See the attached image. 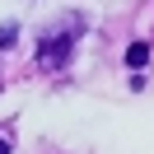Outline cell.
Here are the masks:
<instances>
[{
    "label": "cell",
    "instance_id": "1",
    "mask_svg": "<svg viewBox=\"0 0 154 154\" xmlns=\"http://www.w3.org/2000/svg\"><path fill=\"white\" fill-rule=\"evenodd\" d=\"M75 38H79V28H75V23H70V28H61V33H51V38H42V47H38V66H42V70L66 66V61H70V51H75Z\"/></svg>",
    "mask_w": 154,
    "mask_h": 154
},
{
    "label": "cell",
    "instance_id": "2",
    "mask_svg": "<svg viewBox=\"0 0 154 154\" xmlns=\"http://www.w3.org/2000/svg\"><path fill=\"white\" fill-rule=\"evenodd\" d=\"M126 61H131L135 70H140L145 61H149V42H131V51H126Z\"/></svg>",
    "mask_w": 154,
    "mask_h": 154
},
{
    "label": "cell",
    "instance_id": "3",
    "mask_svg": "<svg viewBox=\"0 0 154 154\" xmlns=\"http://www.w3.org/2000/svg\"><path fill=\"white\" fill-rule=\"evenodd\" d=\"M10 42H14V28H0V51L10 47Z\"/></svg>",
    "mask_w": 154,
    "mask_h": 154
},
{
    "label": "cell",
    "instance_id": "4",
    "mask_svg": "<svg viewBox=\"0 0 154 154\" xmlns=\"http://www.w3.org/2000/svg\"><path fill=\"white\" fill-rule=\"evenodd\" d=\"M0 154H10V140H5V135H0Z\"/></svg>",
    "mask_w": 154,
    "mask_h": 154
}]
</instances>
